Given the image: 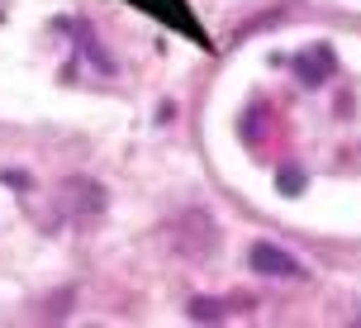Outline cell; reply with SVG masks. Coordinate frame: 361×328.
Listing matches in <instances>:
<instances>
[{
	"mask_svg": "<svg viewBox=\"0 0 361 328\" xmlns=\"http://www.w3.org/2000/svg\"><path fill=\"white\" fill-rule=\"evenodd\" d=\"M190 319H224V305H214V300H190Z\"/></svg>",
	"mask_w": 361,
	"mask_h": 328,
	"instance_id": "8992f818",
	"label": "cell"
},
{
	"mask_svg": "<svg viewBox=\"0 0 361 328\" xmlns=\"http://www.w3.org/2000/svg\"><path fill=\"white\" fill-rule=\"evenodd\" d=\"M295 72H300V81H305L309 91H314V86H324L328 76H333V48L319 43V48L300 53V57H295Z\"/></svg>",
	"mask_w": 361,
	"mask_h": 328,
	"instance_id": "7a4b0ae2",
	"label": "cell"
},
{
	"mask_svg": "<svg viewBox=\"0 0 361 328\" xmlns=\"http://www.w3.org/2000/svg\"><path fill=\"white\" fill-rule=\"evenodd\" d=\"M138 5H143V10H157V15H162V19H171L176 29H190L195 38H204V34L195 29V19H190V15H180V10H171V5H180V0H138Z\"/></svg>",
	"mask_w": 361,
	"mask_h": 328,
	"instance_id": "277c9868",
	"label": "cell"
},
{
	"mask_svg": "<svg viewBox=\"0 0 361 328\" xmlns=\"http://www.w3.org/2000/svg\"><path fill=\"white\" fill-rule=\"evenodd\" d=\"M67 205L76 214H100L105 209V190L95 181H67Z\"/></svg>",
	"mask_w": 361,
	"mask_h": 328,
	"instance_id": "3957f363",
	"label": "cell"
},
{
	"mask_svg": "<svg viewBox=\"0 0 361 328\" xmlns=\"http://www.w3.org/2000/svg\"><path fill=\"white\" fill-rule=\"evenodd\" d=\"M247 262H252V272L276 276V281H300V276H305V267H300L286 248H276V243H252Z\"/></svg>",
	"mask_w": 361,
	"mask_h": 328,
	"instance_id": "6da1fadb",
	"label": "cell"
},
{
	"mask_svg": "<svg viewBox=\"0 0 361 328\" xmlns=\"http://www.w3.org/2000/svg\"><path fill=\"white\" fill-rule=\"evenodd\" d=\"M276 186H281V195H300V190H305V171H300V166H281Z\"/></svg>",
	"mask_w": 361,
	"mask_h": 328,
	"instance_id": "5b68a950",
	"label": "cell"
}]
</instances>
